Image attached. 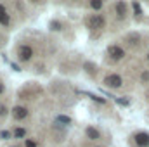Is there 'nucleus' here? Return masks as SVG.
Returning <instances> with one entry per match:
<instances>
[{"label":"nucleus","instance_id":"nucleus-1","mask_svg":"<svg viewBox=\"0 0 149 147\" xmlns=\"http://www.w3.org/2000/svg\"><path fill=\"white\" fill-rule=\"evenodd\" d=\"M87 24H88V28H92V30H101V28H104L106 21H104V17H102V16L94 14V16H90V17H88Z\"/></svg>","mask_w":149,"mask_h":147},{"label":"nucleus","instance_id":"nucleus-2","mask_svg":"<svg viewBox=\"0 0 149 147\" xmlns=\"http://www.w3.org/2000/svg\"><path fill=\"white\" fill-rule=\"evenodd\" d=\"M31 55H33V49H31L30 45H21V47L17 49V57H19V61L26 62V61L31 59Z\"/></svg>","mask_w":149,"mask_h":147},{"label":"nucleus","instance_id":"nucleus-3","mask_svg":"<svg viewBox=\"0 0 149 147\" xmlns=\"http://www.w3.org/2000/svg\"><path fill=\"white\" fill-rule=\"evenodd\" d=\"M104 83H106L108 87H111V88H120V87H121V78H120L118 74H108V76L104 78Z\"/></svg>","mask_w":149,"mask_h":147},{"label":"nucleus","instance_id":"nucleus-4","mask_svg":"<svg viewBox=\"0 0 149 147\" xmlns=\"http://www.w3.org/2000/svg\"><path fill=\"white\" fill-rule=\"evenodd\" d=\"M134 140H135V144L139 147H148L149 146V133L141 132V133H137V135L134 137Z\"/></svg>","mask_w":149,"mask_h":147},{"label":"nucleus","instance_id":"nucleus-5","mask_svg":"<svg viewBox=\"0 0 149 147\" xmlns=\"http://www.w3.org/2000/svg\"><path fill=\"white\" fill-rule=\"evenodd\" d=\"M108 52H109V55H111L113 59H121V57L125 55L123 49H121V47H118V45H111V47L108 49Z\"/></svg>","mask_w":149,"mask_h":147},{"label":"nucleus","instance_id":"nucleus-6","mask_svg":"<svg viewBox=\"0 0 149 147\" xmlns=\"http://www.w3.org/2000/svg\"><path fill=\"white\" fill-rule=\"evenodd\" d=\"M114 10H116L118 17L123 19V17L127 16V3H125V2H116V3H114Z\"/></svg>","mask_w":149,"mask_h":147},{"label":"nucleus","instance_id":"nucleus-7","mask_svg":"<svg viewBox=\"0 0 149 147\" xmlns=\"http://www.w3.org/2000/svg\"><path fill=\"white\" fill-rule=\"evenodd\" d=\"M85 133H87V137H88L90 140H99V139H101L99 130H95L94 126H87V128H85Z\"/></svg>","mask_w":149,"mask_h":147},{"label":"nucleus","instance_id":"nucleus-8","mask_svg":"<svg viewBox=\"0 0 149 147\" xmlns=\"http://www.w3.org/2000/svg\"><path fill=\"white\" fill-rule=\"evenodd\" d=\"M12 116L16 118V119H24L26 116H28V111L24 109V107H14V111H12Z\"/></svg>","mask_w":149,"mask_h":147},{"label":"nucleus","instance_id":"nucleus-9","mask_svg":"<svg viewBox=\"0 0 149 147\" xmlns=\"http://www.w3.org/2000/svg\"><path fill=\"white\" fill-rule=\"evenodd\" d=\"M9 23H10V17H9V14H7V10H5V12H2V14H0V24L7 26Z\"/></svg>","mask_w":149,"mask_h":147},{"label":"nucleus","instance_id":"nucleus-10","mask_svg":"<svg viewBox=\"0 0 149 147\" xmlns=\"http://www.w3.org/2000/svg\"><path fill=\"white\" fill-rule=\"evenodd\" d=\"M87 97H90L92 101H95V102H101V104H104L106 102V99H102V97H97V95H94V94H85Z\"/></svg>","mask_w":149,"mask_h":147},{"label":"nucleus","instance_id":"nucleus-11","mask_svg":"<svg viewBox=\"0 0 149 147\" xmlns=\"http://www.w3.org/2000/svg\"><path fill=\"white\" fill-rule=\"evenodd\" d=\"M24 133H26V132H24V128H16V130H14V137H16V139L24 137Z\"/></svg>","mask_w":149,"mask_h":147},{"label":"nucleus","instance_id":"nucleus-12","mask_svg":"<svg viewBox=\"0 0 149 147\" xmlns=\"http://www.w3.org/2000/svg\"><path fill=\"white\" fill-rule=\"evenodd\" d=\"M57 121H61V123H66V125H70V123H71V119H70L68 116H57Z\"/></svg>","mask_w":149,"mask_h":147},{"label":"nucleus","instance_id":"nucleus-13","mask_svg":"<svg viewBox=\"0 0 149 147\" xmlns=\"http://www.w3.org/2000/svg\"><path fill=\"white\" fill-rule=\"evenodd\" d=\"M92 9H102V2H90Z\"/></svg>","mask_w":149,"mask_h":147},{"label":"nucleus","instance_id":"nucleus-14","mask_svg":"<svg viewBox=\"0 0 149 147\" xmlns=\"http://www.w3.org/2000/svg\"><path fill=\"white\" fill-rule=\"evenodd\" d=\"M5 114H7V106L0 104V116H5Z\"/></svg>","mask_w":149,"mask_h":147},{"label":"nucleus","instance_id":"nucleus-15","mask_svg":"<svg viewBox=\"0 0 149 147\" xmlns=\"http://www.w3.org/2000/svg\"><path fill=\"white\" fill-rule=\"evenodd\" d=\"M26 147H37L35 140H31V139H26Z\"/></svg>","mask_w":149,"mask_h":147},{"label":"nucleus","instance_id":"nucleus-16","mask_svg":"<svg viewBox=\"0 0 149 147\" xmlns=\"http://www.w3.org/2000/svg\"><path fill=\"white\" fill-rule=\"evenodd\" d=\"M114 99H116V97H114ZM116 102L121 104V106H128V101H125V99H116Z\"/></svg>","mask_w":149,"mask_h":147},{"label":"nucleus","instance_id":"nucleus-17","mask_svg":"<svg viewBox=\"0 0 149 147\" xmlns=\"http://www.w3.org/2000/svg\"><path fill=\"white\" fill-rule=\"evenodd\" d=\"M132 7H134V10H135L137 14H141V7H139V3H135V2H134V3H132Z\"/></svg>","mask_w":149,"mask_h":147},{"label":"nucleus","instance_id":"nucleus-18","mask_svg":"<svg viewBox=\"0 0 149 147\" xmlns=\"http://www.w3.org/2000/svg\"><path fill=\"white\" fill-rule=\"evenodd\" d=\"M0 137H2V139H9V137H10V133H9V132H2V133H0Z\"/></svg>","mask_w":149,"mask_h":147},{"label":"nucleus","instance_id":"nucleus-19","mask_svg":"<svg viewBox=\"0 0 149 147\" xmlns=\"http://www.w3.org/2000/svg\"><path fill=\"white\" fill-rule=\"evenodd\" d=\"M2 12H5V7H3V5L0 3V14H2Z\"/></svg>","mask_w":149,"mask_h":147},{"label":"nucleus","instance_id":"nucleus-20","mask_svg":"<svg viewBox=\"0 0 149 147\" xmlns=\"http://www.w3.org/2000/svg\"><path fill=\"white\" fill-rule=\"evenodd\" d=\"M2 92H3V85H2V81H0V95H2Z\"/></svg>","mask_w":149,"mask_h":147},{"label":"nucleus","instance_id":"nucleus-21","mask_svg":"<svg viewBox=\"0 0 149 147\" xmlns=\"http://www.w3.org/2000/svg\"><path fill=\"white\" fill-rule=\"evenodd\" d=\"M148 57H149V55H148Z\"/></svg>","mask_w":149,"mask_h":147}]
</instances>
